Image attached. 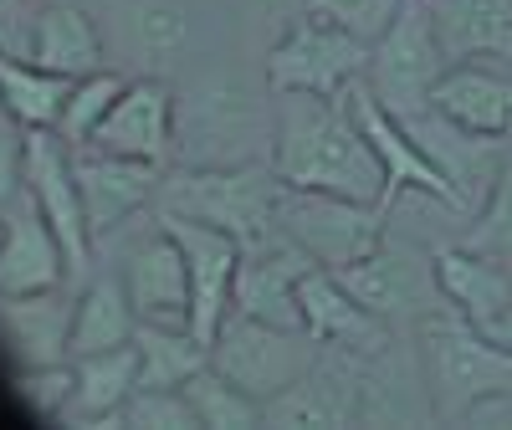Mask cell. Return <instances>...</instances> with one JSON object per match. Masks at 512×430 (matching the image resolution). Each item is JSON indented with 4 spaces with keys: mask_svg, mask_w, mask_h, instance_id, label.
<instances>
[{
    "mask_svg": "<svg viewBox=\"0 0 512 430\" xmlns=\"http://www.w3.org/2000/svg\"><path fill=\"white\" fill-rule=\"evenodd\" d=\"M272 169L287 190H318L344 200H374L384 190L379 159L344 98L277 93V154Z\"/></svg>",
    "mask_w": 512,
    "mask_h": 430,
    "instance_id": "obj_1",
    "label": "cell"
},
{
    "mask_svg": "<svg viewBox=\"0 0 512 430\" xmlns=\"http://www.w3.org/2000/svg\"><path fill=\"white\" fill-rule=\"evenodd\" d=\"M415 338L436 425H461L472 405L512 395V349L497 343L487 328H477L466 313H456L451 303L415 318Z\"/></svg>",
    "mask_w": 512,
    "mask_h": 430,
    "instance_id": "obj_2",
    "label": "cell"
},
{
    "mask_svg": "<svg viewBox=\"0 0 512 430\" xmlns=\"http://www.w3.org/2000/svg\"><path fill=\"white\" fill-rule=\"evenodd\" d=\"M282 180L267 164H221V169H175L164 175L159 210L169 215H190L241 246H256L277 236V205H282Z\"/></svg>",
    "mask_w": 512,
    "mask_h": 430,
    "instance_id": "obj_3",
    "label": "cell"
},
{
    "mask_svg": "<svg viewBox=\"0 0 512 430\" xmlns=\"http://www.w3.org/2000/svg\"><path fill=\"white\" fill-rule=\"evenodd\" d=\"M451 57L436 36V21H431V0H405L400 16L390 21L374 47H369V93L390 108L400 123L431 113V93L436 82L446 77Z\"/></svg>",
    "mask_w": 512,
    "mask_h": 430,
    "instance_id": "obj_4",
    "label": "cell"
},
{
    "mask_svg": "<svg viewBox=\"0 0 512 430\" xmlns=\"http://www.w3.org/2000/svg\"><path fill=\"white\" fill-rule=\"evenodd\" d=\"M323 354V343L308 328H272V323H251V318H226V328L210 343V364L226 379H236L246 395L256 400H277L292 390Z\"/></svg>",
    "mask_w": 512,
    "mask_h": 430,
    "instance_id": "obj_5",
    "label": "cell"
},
{
    "mask_svg": "<svg viewBox=\"0 0 512 430\" xmlns=\"http://www.w3.org/2000/svg\"><path fill=\"white\" fill-rule=\"evenodd\" d=\"M277 226L303 246L318 267L338 272L369 256L384 231H390V210L374 200H344V195H318V190H282Z\"/></svg>",
    "mask_w": 512,
    "mask_h": 430,
    "instance_id": "obj_6",
    "label": "cell"
},
{
    "mask_svg": "<svg viewBox=\"0 0 512 430\" xmlns=\"http://www.w3.org/2000/svg\"><path fill=\"white\" fill-rule=\"evenodd\" d=\"M344 103H349L359 134L369 139V149H374V159H379V175H384L379 210L395 215V200H400V195H425V200H441V205H456V210H461V190L451 185V175L410 139V128L369 93L364 77L344 93Z\"/></svg>",
    "mask_w": 512,
    "mask_h": 430,
    "instance_id": "obj_7",
    "label": "cell"
},
{
    "mask_svg": "<svg viewBox=\"0 0 512 430\" xmlns=\"http://www.w3.org/2000/svg\"><path fill=\"white\" fill-rule=\"evenodd\" d=\"M26 200L57 231L67 251V277L82 287V277L93 272V231H88V210H82V190H77L72 144L57 128H26Z\"/></svg>",
    "mask_w": 512,
    "mask_h": 430,
    "instance_id": "obj_8",
    "label": "cell"
},
{
    "mask_svg": "<svg viewBox=\"0 0 512 430\" xmlns=\"http://www.w3.org/2000/svg\"><path fill=\"white\" fill-rule=\"evenodd\" d=\"M369 72V41L338 31L328 21L303 16L267 57L272 93H318V98H344L354 82Z\"/></svg>",
    "mask_w": 512,
    "mask_h": 430,
    "instance_id": "obj_9",
    "label": "cell"
},
{
    "mask_svg": "<svg viewBox=\"0 0 512 430\" xmlns=\"http://www.w3.org/2000/svg\"><path fill=\"white\" fill-rule=\"evenodd\" d=\"M159 226L180 241L185 251V267H190V333L205 343H216V333L231 318V287H236V267H241V241L190 221V215H169L159 210Z\"/></svg>",
    "mask_w": 512,
    "mask_h": 430,
    "instance_id": "obj_10",
    "label": "cell"
},
{
    "mask_svg": "<svg viewBox=\"0 0 512 430\" xmlns=\"http://www.w3.org/2000/svg\"><path fill=\"white\" fill-rule=\"evenodd\" d=\"M308 267H318V262L282 226L267 241L241 246V267H236V287H231V313L251 318V323H272V328H303L297 277H303Z\"/></svg>",
    "mask_w": 512,
    "mask_h": 430,
    "instance_id": "obj_11",
    "label": "cell"
},
{
    "mask_svg": "<svg viewBox=\"0 0 512 430\" xmlns=\"http://www.w3.org/2000/svg\"><path fill=\"white\" fill-rule=\"evenodd\" d=\"M72 169H77V190H82V210H88L93 241L113 236L118 226L134 221L139 210L159 205V190H164V164L103 154L93 144L72 149Z\"/></svg>",
    "mask_w": 512,
    "mask_h": 430,
    "instance_id": "obj_12",
    "label": "cell"
},
{
    "mask_svg": "<svg viewBox=\"0 0 512 430\" xmlns=\"http://www.w3.org/2000/svg\"><path fill=\"white\" fill-rule=\"evenodd\" d=\"M364 420V354L328 349L318 364L282 390L277 400L262 405V425H359Z\"/></svg>",
    "mask_w": 512,
    "mask_h": 430,
    "instance_id": "obj_13",
    "label": "cell"
},
{
    "mask_svg": "<svg viewBox=\"0 0 512 430\" xmlns=\"http://www.w3.org/2000/svg\"><path fill=\"white\" fill-rule=\"evenodd\" d=\"M123 292L134 303L139 323L154 328H190V267L180 241L164 226L144 231L134 246L123 251Z\"/></svg>",
    "mask_w": 512,
    "mask_h": 430,
    "instance_id": "obj_14",
    "label": "cell"
},
{
    "mask_svg": "<svg viewBox=\"0 0 512 430\" xmlns=\"http://www.w3.org/2000/svg\"><path fill=\"white\" fill-rule=\"evenodd\" d=\"M338 282H344L369 313H379L384 323L410 318V313L420 308L425 292H441V287H436V267L420 262L415 246L400 241L395 231H384V241H379L369 256H359V262H349V267H338ZM415 318H420V313H415Z\"/></svg>",
    "mask_w": 512,
    "mask_h": 430,
    "instance_id": "obj_15",
    "label": "cell"
},
{
    "mask_svg": "<svg viewBox=\"0 0 512 430\" xmlns=\"http://www.w3.org/2000/svg\"><path fill=\"white\" fill-rule=\"evenodd\" d=\"M297 308H303V328L318 343H328V349H349V354L369 359V354L395 343L390 323L379 313H369L359 297L338 282V272H328V267H308L297 277Z\"/></svg>",
    "mask_w": 512,
    "mask_h": 430,
    "instance_id": "obj_16",
    "label": "cell"
},
{
    "mask_svg": "<svg viewBox=\"0 0 512 430\" xmlns=\"http://www.w3.org/2000/svg\"><path fill=\"white\" fill-rule=\"evenodd\" d=\"M93 149L123 154V159H144V164H169L175 154V98L164 82L139 77L128 82L103 128L93 134Z\"/></svg>",
    "mask_w": 512,
    "mask_h": 430,
    "instance_id": "obj_17",
    "label": "cell"
},
{
    "mask_svg": "<svg viewBox=\"0 0 512 430\" xmlns=\"http://www.w3.org/2000/svg\"><path fill=\"white\" fill-rule=\"evenodd\" d=\"M431 108L472 139H512V77L482 62H451L431 93Z\"/></svg>",
    "mask_w": 512,
    "mask_h": 430,
    "instance_id": "obj_18",
    "label": "cell"
},
{
    "mask_svg": "<svg viewBox=\"0 0 512 430\" xmlns=\"http://www.w3.org/2000/svg\"><path fill=\"white\" fill-rule=\"evenodd\" d=\"M72 308H77V297H62L57 287L0 297V343L16 359V369L72 359Z\"/></svg>",
    "mask_w": 512,
    "mask_h": 430,
    "instance_id": "obj_19",
    "label": "cell"
},
{
    "mask_svg": "<svg viewBox=\"0 0 512 430\" xmlns=\"http://www.w3.org/2000/svg\"><path fill=\"white\" fill-rule=\"evenodd\" d=\"M431 267H436L441 297L456 313L472 318L477 328H492L512 313V272L502 256H487L472 246H436Z\"/></svg>",
    "mask_w": 512,
    "mask_h": 430,
    "instance_id": "obj_20",
    "label": "cell"
},
{
    "mask_svg": "<svg viewBox=\"0 0 512 430\" xmlns=\"http://www.w3.org/2000/svg\"><path fill=\"white\" fill-rule=\"evenodd\" d=\"M62 277H67V251L21 190V205L6 221V246H0V297L52 292V287H62Z\"/></svg>",
    "mask_w": 512,
    "mask_h": 430,
    "instance_id": "obj_21",
    "label": "cell"
},
{
    "mask_svg": "<svg viewBox=\"0 0 512 430\" xmlns=\"http://www.w3.org/2000/svg\"><path fill=\"white\" fill-rule=\"evenodd\" d=\"M431 21L451 62L502 57L512 67V0H431Z\"/></svg>",
    "mask_w": 512,
    "mask_h": 430,
    "instance_id": "obj_22",
    "label": "cell"
},
{
    "mask_svg": "<svg viewBox=\"0 0 512 430\" xmlns=\"http://www.w3.org/2000/svg\"><path fill=\"white\" fill-rule=\"evenodd\" d=\"M72 369H77V390H72L57 425H113L123 400L139 390V349L134 343L108 349V354L72 359Z\"/></svg>",
    "mask_w": 512,
    "mask_h": 430,
    "instance_id": "obj_23",
    "label": "cell"
},
{
    "mask_svg": "<svg viewBox=\"0 0 512 430\" xmlns=\"http://www.w3.org/2000/svg\"><path fill=\"white\" fill-rule=\"evenodd\" d=\"M31 62L62 77L103 72V36L77 6H41L31 21Z\"/></svg>",
    "mask_w": 512,
    "mask_h": 430,
    "instance_id": "obj_24",
    "label": "cell"
},
{
    "mask_svg": "<svg viewBox=\"0 0 512 430\" xmlns=\"http://www.w3.org/2000/svg\"><path fill=\"white\" fill-rule=\"evenodd\" d=\"M134 338H139V313L123 292V277H93L72 308V359L123 349Z\"/></svg>",
    "mask_w": 512,
    "mask_h": 430,
    "instance_id": "obj_25",
    "label": "cell"
},
{
    "mask_svg": "<svg viewBox=\"0 0 512 430\" xmlns=\"http://www.w3.org/2000/svg\"><path fill=\"white\" fill-rule=\"evenodd\" d=\"M72 82L77 77H62V72H47L36 62L11 57L6 41H0V108H6L21 128H57Z\"/></svg>",
    "mask_w": 512,
    "mask_h": 430,
    "instance_id": "obj_26",
    "label": "cell"
},
{
    "mask_svg": "<svg viewBox=\"0 0 512 430\" xmlns=\"http://www.w3.org/2000/svg\"><path fill=\"white\" fill-rule=\"evenodd\" d=\"M139 390H185V384L210 364V349L190 328H154L139 323Z\"/></svg>",
    "mask_w": 512,
    "mask_h": 430,
    "instance_id": "obj_27",
    "label": "cell"
},
{
    "mask_svg": "<svg viewBox=\"0 0 512 430\" xmlns=\"http://www.w3.org/2000/svg\"><path fill=\"white\" fill-rule=\"evenodd\" d=\"M410 359L395 349H379L364 359V420L359 425H436L431 405H410Z\"/></svg>",
    "mask_w": 512,
    "mask_h": 430,
    "instance_id": "obj_28",
    "label": "cell"
},
{
    "mask_svg": "<svg viewBox=\"0 0 512 430\" xmlns=\"http://www.w3.org/2000/svg\"><path fill=\"white\" fill-rule=\"evenodd\" d=\"M185 400L195 405V420L205 430H256V425H262V400L246 395L241 384L226 379L216 364H205L185 384Z\"/></svg>",
    "mask_w": 512,
    "mask_h": 430,
    "instance_id": "obj_29",
    "label": "cell"
},
{
    "mask_svg": "<svg viewBox=\"0 0 512 430\" xmlns=\"http://www.w3.org/2000/svg\"><path fill=\"white\" fill-rule=\"evenodd\" d=\"M123 88L128 82L118 77V72H88V77H77L72 82V93H67V103H62V118H57V134L72 144V149H82V144H93V134L103 128V118L113 113V103L123 98Z\"/></svg>",
    "mask_w": 512,
    "mask_h": 430,
    "instance_id": "obj_30",
    "label": "cell"
},
{
    "mask_svg": "<svg viewBox=\"0 0 512 430\" xmlns=\"http://www.w3.org/2000/svg\"><path fill=\"white\" fill-rule=\"evenodd\" d=\"M77 390V369L62 359V364H36V369H16L11 379V395L21 400V410L41 425H57L67 400Z\"/></svg>",
    "mask_w": 512,
    "mask_h": 430,
    "instance_id": "obj_31",
    "label": "cell"
},
{
    "mask_svg": "<svg viewBox=\"0 0 512 430\" xmlns=\"http://www.w3.org/2000/svg\"><path fill=\"white\" fill-rule=\"evenodd\" d=\"M400 6H405V0H303V11L313 21H328L338 31L369 41V47H374L384 31H390V21L400 16Z\"/></svg>",
    "mask_w": 512,
    "mask_h": 430,
    "instance_id": "obj_32",
    "label": "cell"
},
{
    "mask_svg": "<svg viewBox=\"0 0 512 430\" xmlns=\"http://www.w3.org/2000/svg\"><path fill=\"white\" fill-rule=\"evenodd\" d=\"M113 425H128V430H200L185 390H134L123 400Z\"/></svg>",
    "mask_w": 512,
    "mask_h": 430,
    "instance_id": "obj_33",
    "label": "cell"
},
{
    "mask_svg": "<svg viewBox=\"0 0 512 430\" xmlns=\"http://www.w3.org/2000/svg\"><path fill=\"white\" fill-rule=\"evenodd\" d=\"M461 246L487 251V256H512V154L497 164V180H492L487 210L477 215V226L461 236Z\"/></svg>",
    "mask_w": 512,
    "mask_h": 430,
    "instance_id": "obj_34",
    "label": "cell"
},
{
    "mask_svg": "<svg viewBox=\"0 0 512 430\" xmlns=\"http://www.w3.org/2000/svg\"><path fill=\"white\" fill-rule=\"evenodd\" d=\"M16 118H0V205H11L26 190V134L11 128Z\"/></svg>",
    "mask_w": 512,
    "mask_h": 430,
    "instance_id": "obj_35",
    "label": "cell"
},
{
    "mask_svg": "<svg viewBox=\"0 0 512 430\" xmlns=\"http://www.w3.org/2000/svg\"><path fill=\"white\" fill-rule=\"evenodd\" d=\"M21 6L26 0H0V36H6L11 26H21Z\"/></svg>",
    "mask_w": 512,
    "mask_h": 430,
    "instance_id": "obj_36",
    "label": "cell"
},
{
    "mask_svg": "<svg viewBox=\"0 0 512 430\" xmlns=\"http://www.w3.org/2000/svg\"><path fill=\"white\" fill-rule=\"evenodd\" d=\"M487 333H492V338H497V343H507V349H512V313H507V318H502V323H492V328H487Z\"/></svg>",
    "mask_w": 512,
    "mask_h": 430,
    "instance_id": "obj_37",
    "label": "cell"
},
{
    "mask_svg": "<svg viewBox=\"0 0 512 430\" xmlns=\"http://www.w3.org/2000/svg\"><path fill=\"white\" fill-rule=\"evenodd\" d=\"M0 246H6V221H0Z\"/></svg>",
    "mask_w": 512,
    "mask_h": 430,
    "instance_id": "obj_38",
    "label": "cell"
},
{
    "mask_svg": "<svg viewBox=\"0 0 512 430\" xmlns=\"http://www.w3.org/2000/svg\"><path fill=\"white\" fill-rule=\"evenodd\" d=\"M26 6H47V0H26Z\"/></svg>",
    "mask_w": 512,
    "mask_h": 430,
    "instance_id": "obj_39",
    "label": "cell"
},
{
    "mask_svg": "<svg viewBox=\"0 0 512 430\" xmlns=\"http://www.w3.org/2000/svg\"><path fill=\"white\" fill-rule=\"evenodd\" d=\"M502 262H507V272H512V256H502Z\"/></svg>",
    "mask_w": 512,
    "mask_h": 430,
    "instance_id": "obj_40",
    "label": "cell"
},
{
    "mask_svg": "<svg viewBox=\"0 0 512 430\" xmlns=\"http://www.w3.org/2000/svg\"><path fill=\"white\" fill-rule=\"evenodd\" d=\"M0 118H6V108H0Z\"/></svg>",
    "mask_w": 512,
    "mask_h": 430,
    "instance_id": "obj_41",
    "label": "cell"
}]
</instances>
